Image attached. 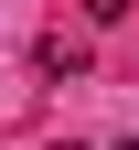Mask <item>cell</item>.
<instances>
[{"instance_id": "obj_2", "label": "cell", "mask_w": 139, "mask_h": 150, "mask_svg": "<svg viewBox=\"0 0 139 150\" xmlns=\"http://www.w3.org/2000/svg\"><path fill=\"white\" fill-rule=\"evenodd\" d=\"M118 150H139V139H118Z\"/></svg>"}, {"instance_id": "obj_1", "label": "cell", "mask_w": 139, "mask_h": 150, "mask_svg": "<svg viewBox=\"0 0 139 150\" xmlns=\"http://www.w3.org/2000/svg\"><path fill=\"white\" fill-rule=\"evenodd\" d=\"M54 150H86V139H54Z\"/></svg>"}]
</instances>
